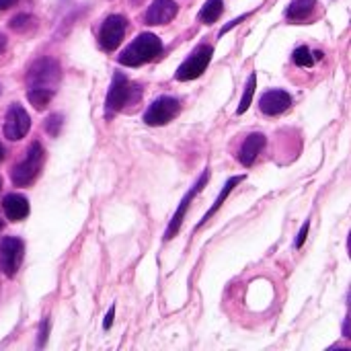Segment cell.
Returning a JSON list of instances; mask_svg holds the SVG:
<instances>
[{
	"mask_svg": "<svg viewBox=\"0 0 351 351\" xmlns=\"http://www.w3.org/2000/svg\"><path fill=\"white\" fill-rule=\"evenodd\" d=\"M162 53V41L154 35V33H140L117 58L121 66H142L148 64L152 60H156Z\"/></svg>",
	"mask_w": 351,
	"mask_h": 351,
	"instance_id": "obj_1",
	"label": "cell"
},
{
	"mask_svg": "<svg viewBox=\"0 0 351 351\" xmlns=\"http://www.w3.org/2000/svg\"><path fill=\"white\" fill-rule=\"evenodd\" d=\"M138 97H140V88L128 76H123L121 72H115L111 86H109V93H107V99H105V117L111 119L121 109L136 103Z\"/></svg>",
	"mask_w": 351,
	"mask_h": 351,
	"instance_id": "obj_2",
	"label": "cell"
},
{
	"mask_svg": "<svg viewBox=\"0 0 351 351\" xmlns=\"http://www.w3.org/2000/svg\"><path fill=\"white\" fill-rule=\"evenodd\" d=\"M43 158H45V152H43L41 144H39V142H33V144L29 146L25 158H23L19 165L12 167V171H10L12 183H14L16 187H27V185H31V183L37 179L41 167H43Z\"/></svg>",
	"mask_w": 351,
	"mask_h": 351,
	"instance_id": "obj_3",
	"label": "cell"
},
{
	"mask_svg": "<svg viewBox=\"0 0 351 351\" xmlns=\"http://www.w3.org/2000/svg\"><path fill=\"white\" fill-rule=\"evenodd\" d=\"M62 78V68L53 58H39L37 62L31 64L27 72V86L33 88H51L56 90L58 82Z\"/></svg>",
	"mask_w": 351,
	"mask_h": 351,
	"instance_id": "obj_4",
	"label": "cell"
},
{
	"mask_svg": "<svg viewBox=\"0 0 351 351\" xmlns=\"http://www.w3.org/2000/svg\"><path fill=\"white\" fill-rule=\"evenodd\" d=\"M212 56H214V49H212L210 45H197V47L185 58V62L177 68L175 78L181 80V82L199 78V76L206 72V68H208Z\"/></svg>",
	"mask_w": 351,
	"mask_h": 351,
	"instance_id": "obj_5",
	"label": "cell"
},
{
	"mask_svg": "<svg viewBox=\"0 0 351 351\" xmlns=\"http://www.w3.org/2000/svg\"><path fill=\"white\" fill-rule=\"evenodd\" d=\"M181 107H179V101L175 97H169V95H162L158 99H154L150 103V107L146 109L144 113V123L150 125V128H156V125H167L169 121H173L177 115H179Z\"/></svg>",
	"mask_w": 351,
	"mask_h": 351,
	"instance_id": "obj_6",
	"label": "cell"
},
{
	"mask_svg": "<svg viewBox=\"0 0 351 351\" xmlns=\"http://www.w3.org/2000/svg\"><path fill=\"white\" fill-rule=\"evenodd\" d=\"M25 255V245L19 237H6L0 243V269L4 276L14 278Z\"/></svg>",
	"mask_w": 351,
	"mask_h": 351,
	"instance_id": "obj_7",
	"label": "cell"
},
{
	"mask_svg": "<svg viewBox=\"0 0 351 351\" xmlns=\"http://www.w3.org/2000/svg\"><path fill=\"white\" fill-rule=\"evenodd\" d=\"M29 128H31V117L23 109V105H19V103L10 105L6 111V117H4V125H2L4 138H8L10 142L23 140L27 136Z\"/></svg>",
	"mask_w": 351,
	"mask_h": 351,
	"instance_id": "obj_8",
	"label": "cell"
},
{
	"mask_svg": "<svg viewBox=\"0 0 351 351\" xmlns=\"http://www.w3.org/2000/svg\"><path fill=\"white\" fill-rule=\"evenodd\" d=\"M125 29H128V21L121 16V14H109L103 25H101V31H99V45L105 49V51H113L119 47L123 35H125Z\"/></svg>",
	"mask_w": 351,
	"mask_h": 351,
	"instance_id": "obj_9",
	"label": "cell"
},
{
	"mask_svg": "<svg viewBox=\"0 0 351 351\" xmlns=\"http://www.w3.org/2000/svg\"><path fill=\"white\" fill-rule=\"evenodd\" d=\"M206 183H208V171H204L202 173V177L197 179V183L185 193V197L181 199V204H179V208H177V212H175V216H173V220H171V224H169V228H167V234H165V239L167 241H171V239H175L177 237V232H179V228H181V224H183V220H185V214H187V210H189V204H191V199L206 187Z\"/></svg>",
	"mask_w": 351,
	"mask_h": 351,
	"instance_id": "obj_10",
	"label": "cell"
},
{
	"mask_svg": "<svg viewBox=\"0 0 351 351\" xmlns=\"http://www.w3.org/2000/svg\"><path fill=\"white\" fill-rule=\"evenodd\" d=\"M290 107H292V95L282 88H271L263 93V97L259 99V109L265 115H282Z\"/></svg>",
	"mask_w": 351,
	"mask_h": 351,
	"instance_id": "obj_11",
	"label": "cell"
},
{
	"mask_svg": "<svg viewBox=\"0 0 351 351\" xmlns=\"http://www.w3.org/2000/svg\"><path fill=\"white\" fill-rule=\"evenodd\" d=\"M177 2L175 0H152V4L146 10V23L148 25H167L177 16Z\"/></svg>",
	"mask_w": 351,
	"mask_h": 351,
	"instance_id": "obj_12",
	"label": "cell"
},
{
	"mask_svg": "<svg viewBox=\"0 0 351 351\" xmlns=\"http://www.w3.org/2000/svg\"><path fill=\"white\" fill-rule=\"evenodd\" d=\"M2 210L8 220L21 222L29 216V199L21 193H8L2 199Z\"/></svg>",
	"mask_w": 351,
	"mask_h": 351,
	"instance_id": "obj_13",
	"label": "cell"
},
{
	"mask_svg": "<svg viewBox=\"0 0 351 351\" xmlns=\"http://www.w3.org/2000/svg\"><path fill=\"white\" fill-rule=\"evenodd\" d=\"M263 148H265V136L259 134V132L251 134V136L243 142V146H241V150H239V160H241V165H243V167H251V165L257 160V156L261 154Z\"/></svg>",
	"mask_w": 351,
	"mask_h": 351,
	"instance_id": "obj_14",
	"label": "cell"
},
{
	"mask_svg": "<svg viewBox=\"0 0 351 351\" xmlns=\"http://www.w3.org/2000/svg\"><path fill=\"white\" fill-rule=\"evenodd\" d=\"M317 8V0H292L290 6L286 8V19L292 23H302L306 21Z\"/></svg>",
	"mask_w": 351,
	"mask_h": 351,
	"instance_id": "obj_15",
	"label": "cell"
},
{
	"mask_svg": "<svg viewBox=\"0 0 351 351\" xmlns=\"http://www.w3.org/2000/svg\"><path fill=\"white\" fill-rule=\"evenodd\" d=\"M243 179H245V175H243V177H241V175H237V177H230V179L226 181V185L222 187V191H220V195L216 197V202H214V206L210 208V212H208V214H206V216L199 220L197 228H202V226H204V224H206V222H208V220H210V218H212V216H214V214H216V212H218V210L224 206V199H226V197L232 193V189H234V187H237V185H239Z\"/></svg>",
	"mask_w": 351,
	"mask_h": 351,
	"instance_id": "obj_16",
	"label": "cell"
},
{
	"mask_svg": "<svg viewBox=\"0 0 351 351\" xmlns=\"http://www.w3.org/2000/svg\"><path fill=\"white\" fill-rule=\"evenodd\" d=\"M222 12H224V2L222 0H206V4L202 6L197 19L202 23H206V25H212L222 16Z\"/></svg>",
	"mask_w": 351,
	"mask_h": 351,
	"instance_id": "obj_17",
	"label": "cell"
},
{
	"mask_svg": "<svg viewBox=\"0 0 351 351\" xmlns=\"http://www.w3.org/2000/svg\"><path fill=\"white\" fill-rule=\"evenodd\" d=\"M53 95H56V90H51V88H37V86H33V88L27 90V99H29V103L37 111L45 109L49 105V101L53 99Z\"/></svg>",
	"mask_w": 351,
	"mask_h": 351,
	"instance_id": "obj_18",
	"label": "cell"
},
{
	"mask_svg": "<svg viewBox=\"0 0 351 351\" xmlns=\"http://www.w3.org/2000/svg\"><path fill=\"white\" fill-rule=\"evenodd\" d=\"M255 88H257V74L253 72L251 76H249V80H247V86H245V95H243V99H241V105H239V109H237V113L239 115H243L249 107H251V103H253V97H255Z\"/></svg>",
	"mask_w": 351,
	"mask_h": 351,
	"instance_id": "obj_19",
	"label": "cell"
},
{
	"mask_svg": "<svg viewBox=\"0 0 351 351\" xmlns=\"http://www.w3.org/2000/svg\"><path fill=\"white\" fill-rule=\"evenodd\" d=\"M292 60H294V64L300 66V68H311V66L315 64L313 51H311L306 45H300V47L292 53Z\"/></svg>",
	"mask_w": 351,
	"mask_h": 351,
	"instance_id": "obj_20",
	"label": "cell"
},
{
	"mask_svg": "<svg viewBox=\"0 0 351 351\" xmlns=\"http://www.w3.org/2000/svg\"><path fill=\"white\" fill-rule=\"evenodd\" d=\"M31 23H33V16H29V14H16L8 25H10V29H14V31H27Z\"/></svg>",
	"mask_w": 351,
	"mask_h": 351,
	"instance_id": "obj_21",
	"label": "cell"
},
{
	"mask_svg": "<svg viewBox=\"0 0 351 351\" xmlns=\"http://www.w3.org/2000/svg\"><path fill=\"white\" fill-rule=\"evenodd\" d=\"M60 125H62V115H58V113L49 115L47 121H45V130H47V134H51V136H58V128H60Z\"/></svg>",
	"mask_w": 351,
	"mask_h": 351,
	"instance_id": "obj_22",
	"label": "cell"
},
{
	"mask_svg": "<svg viewBox=\"0 0 351 351\" xmlns=\"http://www.w3.org/2000/svg\"><path fill=\"white\" fill-rule=\"evenodd\" d=\"M47 333H49V321H41V327H39V339H37V348H43L45 341H47Z\"/></svg>",
	"mask_w": 351,
	"mask_h": 351,
	"instance_id": "obj_23",
	"label": "cell"
},
{
	"mask_svg": "<svg viewBox=\"0 0 351 351\" xmlns=\"http://www.w3.org/2000/svg\"><path fill=\"white\" fill-rule=\"evenodd\" d=\"M308 230H311V222H304V226L300 228V232H298V239H296V249H302V245H304V241H306V234H308Z\"/></svg>",
	"mask_w": 351,
	"mask_h": 351,
	"instance_id": "obj_24",
	"label": "cell"
},
{
	"mask_svg": "<svg viewBox=\"0 0 351 351\" xmlns=\"http://www.w3.org/2000/svg\"><path fill=\"white\" fill-rule=\"evenodd\" d=\"M247 16H249V14H243V16H239V19H234V21H232L230 25H224V27L220 29V37H222V35H226V33H228V31H230L232 27H237L239 23H243V21H245Z\"/></svg>",
	"mask_w": 351,
	"mask_h": 351,
	"instance_id": "obj_25",
	"label": "cell"
},
{
	"mask_svg": "<svg viewBox=\"0 0 351 351\" xmlns=\"http://www.w3.org/2000/svg\"><path fill=\"white\" fill-rule=\"evenodd\" d=\"M113 319H115V308L111 306V308H109V313H107V317H105V321H103V327H105V329H109V327L113 325Z\"/></svg>",
	"mask_w": 351,
	"mask_h": 351,
	"instance_id": "obj_26",
	"label": "cell"
},
{
	"mask_svg": "<svg viewBox=\"0 0 351 351\" xmlns=\"http://www.w3.org/2000/svg\"><path fill=\"white\" fill-rule=\"evenodd\" d=\"M14 4H16V0H0V12L10 8V6H14Z\"/></svg>",
	"mask_w": 351,
	"mask_h": 351,
	"instance_id": "obj_27",
	"label": "cell"
},
{
	"mask_svg": "<svg viewBox=\"0 0 351 351\" xmlns=\"http://www.w3.org/2000/svg\"><path fill=\"white\" fill-rule=\"evenodd\" d=\"M350 325H351V321H350V315H348V317H346V323H343V335H346V337H350L351 335Z\"/></svg>",
	"mask_w": 351,
	"mask_h": 351,
	"instance_id": "obj_28",
	"label": "cell"
},
{
	"mask_svg": "<svg viewBox=\"0 0 351 351\" xmlns=\"http://www.w3.org/2000/svg\"><path fill=\"white\" fill-rule=\"evenodd\" d=\"M4 47H6V35H4V33H0V53L4 51Z\"/></svg>",
	"mask_w": 351,
	"mask_h": 351,
	"instance_id": "obj_29",
	"label": "cell"
},
{
	"mask_svg": "<svg viewBox=\"0 0 351 351\" xmlns=\"http://www.w3.org/2000/svg\"><path fill=\"white\" fill-rule=\"evenodd\" d=\"M4 160V148H2V144H0V162Z\"/></svg>",
	"mask_w": 351,
	"mask_h": 351,
	"instance_id": "obj_30",
	"label": "cell"
},
{
	"mask_svg": "<svg viewBox=\"0 0 351 351\" xmlns=\"http://www.w3.org/2000/svg\"><path fill=\"white\" fill-rule=\"evenodd\" d=\"M0 187H2V181H0ZM0 228H2V220H0Z\"/></svg>",
	"mask_w": 351,
	"mask_h": 351,
	"instance_id": "obj_31",
	"label": "cell"
},
{
	"mask_svg": "<svg viewBox=\"0 0 351 351\" xmlns=\"http://www.w3.org/2000/svg\"><path fill=\"white\" fill-rule=\"evenodd\" d=\"M0 93H2V88H0Z\"/></svg>",
	"mask_w": 351,
	"mask_h": 351,
	"instance_id": "obj_32",
	"label": "cell"
}]
</instances>
